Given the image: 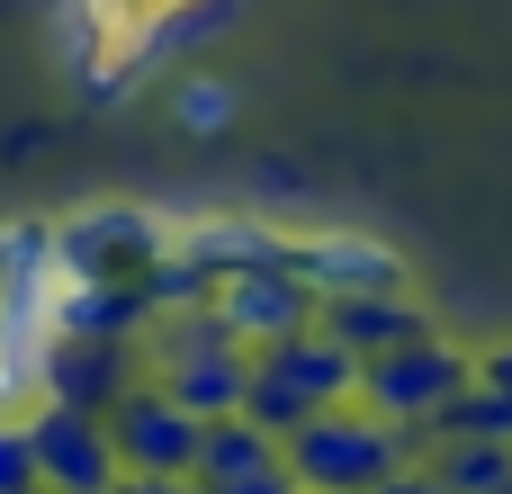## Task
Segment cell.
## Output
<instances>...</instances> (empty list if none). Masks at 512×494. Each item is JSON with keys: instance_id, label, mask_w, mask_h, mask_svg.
<instances>
[{"instance_id": "cell-19", "label": "cell", "mask_w": 512, "mask_h": 494, "mask_svg": "<svg viewBox=\"0 0 512 494\" xmlns=\"http://www.w3.org/2000/svg\"><path fill=\"white\" fill-rule=\"evenodd\" d=\"M117 494H207V486H198V477H126Z\"/></svg>"}, {"instance_id": "cell-7", "label": "cell", "mask_w": 512, "mask_h": 494, "mask_svg": "<svg viewBox=\"0 0 512 494\" xmlns=\"http://www.w3.org/2000/svg\"><path fill=\"white\" fill-rule=\"evenodd\" d=\"M108 441H117L126 477H198V441H207V423H198L189 405H171L153 378H135V387L108 405Z\"/></svg>"}, {"instance_id": "cell-12", "label": "cell", "mask_w": 512, "mask_h": 494, "mask_svg": "<svg viewBox=\"0 0 512 494\" xmlns=\"http://www.w3.org/2000/svg\"><path fill=\"white\" fill-rule=\"evenodd\" d=\"M279 459H288V441H279V432H261L252 414H225V423H207V441H198V486H225V477L279 468Z\"/></svg>"}, {"instance_id": "cell-14", "label": "cell", "mask_w": 512, "mask_h": 494, "mask_svg": "<svg viewBox=\"0 0 512 494\" xmlns=\"http://www.w3.org/2000/svg\"><path fill=\"white\" fill-rule=\"evenodd\" d=\"M432 477L450 494H504L512 486V450L504 441H441L432 450Z\"/></svg>"}, {"instance_id": "cell-1", "label": "cell", "mask_w": 512, "mask_h": 494, "mask_svg": "<svg viewBox=\"0 0 512 494\" xmlns=\"http://www.w3.org/2000/svg\"><path fill=\"white\" fill-rule=\"evenodd\" d=\"M423 459H432V441L405 423H378L369 405H333L306 432H288V477L306 494H378L387 477H405Z\"/></svg>"}, {"instance_id": "cell-20", "label": "cell", "mask_w": 512, "mask_h": 494, "mask_svg": "<svg viewBox=\"0 0 512 494\" xmlns=\"http://www.w3.org/2000/svg\"><path fill=\"white\" fill-rule=\"evenodd\" d=\"M477 378H495V387H512V342H495V351H477Z\"/></svg>"}, {"instance_id": "cell-6", "label": "cell", "mask_w": 512, "mask_h": 494, "mask_svg": "<svg viewBox=\"0 0 512 494\" xmlns=\"http://www.w3.org/2000/svg\"><path fill=\"white\" fill-rule=\"evenodd\" d=\"M27 441H36V477L45 494H117L126 486V459L108 441V414H81V405H27Z\"/></svg>"}, {"instance_id": "cell-2", "label": "cell", "mask_w": 512, "mask_h": 494, "mask_svg": "<svg viewBox=\"0 0 512 494\" xmlns=\"http://www.w3.org/2000/svg\"><path fill=\"white\" fill-rule=\"evenodd\" d=\"M360 396V360L315 324V333H297V342H270V351H252V387H243V414L261 423V432H306L315 414H333V405H351Z\"/></svg>"}, {"instance_id": "cell-21", "label": "cell", "mask_w": 512, "mask_h": 494, "mask_svg": "<svg viewBox=\"0 0 512 494\" xmlns=\"http://www.w3.org/2000/svg\"><path fill=\"white\" fill-rule=\"evenodd\" d=\"M9 270H18V252H9V225H0V297H9Z\"/></svg>"}, {"instance_id": "cell-3", "label": "cell", "mask_w": 512, "mask_h": 494, "mask_svg": "<svg viewBox=\"0 0 512 494\" xmlns=\"http://www.w3.org/2000/svg\"><path fill=\"white\" fill-rule=\"evenodd\" d=\"M171 243H180V216H153V207H126V198L54 225V261H63L72 288H135Z\"/></svg>"}, {"instance_id": "cell-8", "label": "cell", "mask_w": 512, "mask_h": 494, "mask_svg": "<svg viewBox=\"0 0 512 494\" xmlns=\"http://www.w3.org/2000/svg\"><path fill=\"white\" fill-rule=\"evenodd\" d=\"M216 315H225V333L243 351H270V342H297V333L324 324V306H315V288L297 270H243V279H225Z\"/></svg>"}, {"instance_id": "cell-16", "label": "cell", "mask_w": 512, "mask_h": 494, "mask_svg": "<svg viewBox=\"0 0 512 494\" xmlns=\"http://www.w3.org/2000/svg\"><path fill=\"white\" fill-rule=\"evenodd\" d=\"M0 494H45V477H36V441H27V414H0Z\"/></svg>"}, {"instance_id": "cell-15", "label": "cell", "mask_w": 512, "mask_h": 494, "mask_svg": "<svg viewBox=\"0 0 512 494\" xmlns=\"http://www.w3.org/2000/svg\"><path fill=\"white\" fill-rule=\"evenodd\" d=\"M234 108H243V90H234V81H180V90H171V117H180L189 135H225V126H234Z\"/></svg>"}, {"instance_id": "cell-9", "label": "cell", "mask_w": 512, "mask_h": 494, "mask_svg": "<svg viewBox=\"0 0 512 494\" xmlns=\"http://www.w3.org/2000/svg\"><path fill=\"white\" fill-rule=\"evenodd\" d=\"M135 378H144V351H135V342L54 333V351H45V405H81V414H108V405H117Z\"/></svg>"}, {"instance_id": "cell-10", "label": "cell", "mask_w": 512, "mask_h": 494, "mask_svg": "<svg viewBox=\"0 0 512 494\" xmlns=\"http://www.w3.org/2000/svg\"><path fill=\"white\" fill-rule=\"evenodd\" d=\"M180 261H198L216 288L243 279V270H288V234L261 225V216H180Z\"/></svg>"}, {"instance_id": "cell-5", "label": "cell", "mask_w": 512, "mask_h": 494, "mask_svg": "<svg viewBox=\"0 0 512 494\" xmlns=\"http://www.w3.org/2000/svg\"><path fill=\"white\" fill-rule=\"evenodd\" d=\"M288 270L315 288V306H342V297H414L405 252H396V243H378V234H351V225L288 234Z\"/></svg>"}, {"instance_id": "cell-4", "label": "cell", "mask_w": 512, "mask_h": 494, "mask_svg": "<svg viewBox=\"0 0 512 494\" xmlns=\"http://www.w3.org/2000/svg\"><path fill=\"white\" fill-rule=\"evenodd\" d=\"M477 387V351L468 342H450V333H432V342H405V351H387V360H360V396L351 405H369L378 423H405V432H423L450 396H468Z\"/></svg>"}, {"instance_id": "cell-13", "label": "cell", "mask_w": 512, "mask_h": 494, "mask_svg": "<svg viewBox=\"0 0 512 494\" xmlns=\"http://www.w3.org/2000/svg\"><path fill=\"white\" fill-rule=\"evenodd\" d=\"M423 441H432V450H441V441H504V450H512V387L477 378L468 396H450V405L423 423Z\"/></svg>"}, {"instance_id": "cell-18", "label": "cell", "mask_w": 512, "mask_h": 494, "mask_svg": "<svg viewBox=\"0 0 512 494\" xmlns=\"http://www.w3.org/2000/svg\"><path fill=\"white\" fill-rule=\"evenodd\" d=\"M378 494H450V486H441V477H432V459H423V468H405V477H387Z\"/></svg>"}, {"instance_id": "cell-22", "label": "cell", "mask_w": 512, "mask_h": 494, "mask_svg": "<svg viewBox=\"0 0 512 494\" xmlns=\"http://www.w3.org/2000/svg\"><path fill=\"white\" fill-rule=\"evenodd\" d=\"M504 494H512V486H504Z\"/></svg>"}, {"instance_id": "cell-11", "label": "cell", "mask_w": 512, "mask_h": 494, "mask_svg": "<svg viewBox=\"0 0 512 494\" xmlns=\"http://www.w3.org/2000/svg\"><path fill=\"white\" fill-rule=\"evenodd\" d=\"M324 333H333L351 360H387V351H405V342H432L441 324H432L414 297H342V306H324Z\"/></svg>"}, {"instance_id": "cell-17", "label": "cell", "mask_w": 512, "mask_h": 494, "mask_svg": "<svg viewBox=\"0 0 512 494\" xmlns=\"http://www.w3.org/2000/svg\"><path fill=\"white\" fill-rule=\"evenodd\" d=\"M207 494H306L297 477H288V459L279 468H252V477H225V486H207Z\"/></svg>"}]
</instances>
